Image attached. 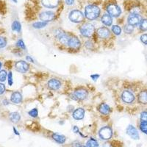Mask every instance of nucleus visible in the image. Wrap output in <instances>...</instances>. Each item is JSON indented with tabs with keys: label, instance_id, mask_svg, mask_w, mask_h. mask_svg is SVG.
I'll return each mask as SVG.
<instances>
[{
	"label": "nucleus",
	"instance_id": "nucleus-1",
	"mask_svg": "<svg viewBox=\"0 0 147 147\" xmlns=\"http://www.w3.org/2000/svg\"><path fill=\"white\" fill-rule=\"evenodd\" d=\"M100 15V9L95 5H89L85 7V16L88 20H95Z\"/></svg>",
	"mask_w": 147,
	"mask_h": 147
},
{
	"label": "nucleus",
	"instance_id": "nucleus-2",
	"mask_svg": "<svg viewBox=\"0 0 147 147\" xmlns=\"http://www.w3.org/2000/svg\"><path fill=\"white\" fill-rule=\"evenodd\" d=\"M80 31L82 36L90 38L95 32V28H94V26L91 24L85 23L81 26V27L80 28Z\"/></svg>",
	"mask_w": 147,
	"mask_h": 147
},
{
	"label": "nucleus",
	"instance_id": "nucleus-3",
	"mask_svg": "<svg viewBox=\"0 0 147 147\" xmlns=\"http://www.w3.org/2000/svg\"><path fill=\"white\" fill-rule=\"evenodd\" d=\"M69 18L70 21L74 23H80L82 22L85 18V16L80 10H74L70 12Z\"/></svg>",
	"mask_w": 147,
	"mask_h": 147
},
{
	"label": "nucleus",
	"instance_id": "nucleus-4",
	"mask_svg": "<svg viewBox=\"0 0 147 147\" xmlns=\"http://www.w3.org/2000/svg\"><path fill=\"white\" fill-rule=\"evenodd\" d=\"M55 36L60 41V43L63 45H68V42H69L70 38L68 36V35L64 32L63 30L61 29H57L55 31Z\"/></svg>",
	"mask_w": 147,
	"mask_h": 147
},
{
	"label": "nucleus",
	"instance_id": "nucleus-5",
	"mask_svg": "<svg viewBox=\"0 0 147 147\" xmlns=\"http://www.w3.org/2000/svg\"><path fill=\"white\" fill-rule=\"evenodd\" d=\"M106 10H107V13L112 17H119L121 14V10L120 7L114 3L109 4L107 6Z\"/></svg>",
	"mask_w": 147,
	"mask_h": 147
},
{
	"label": "nucleus",
	"instance_id": "nucleus-6",
	"mask_svg": "<svg viewBox=\"0 0 147 147\" xmlns=\"http://www.w3.org/2000/svg\"><path fill=\"white\" fill-rule=\"evenodd\" d=\"M99 136L102 140H110L113 136V129L110 127L105 126L99 131Z\"/></svg>",
	"mask_w": 147,
	"mask_h": 147
},
{
	"label": "nucleus",
	"instance_id": "nucleus-7",
	"mask_svg": "<svg viewBox=\"0 0 147 147\" xmlns=\"http://www.w3.org/2000/svg\"><path fill=\"white\" fill-rule=\"evenodd\" d=\"M142 20V18L139 14L132 13H131L127 18V23L132 27H137L140 24V22Z\"/></svg>",
	"mask_w": 147,
	"mask_h": 147
},
{
	"label": "nucleus",
	"instance_id": "nucleus-8",
	"mask_svg": "<svg viewBox=\"0 0 147 147\" xmlns=\"http://www.w3.org/2000/svg\"><path fill=\"white\" fill-rule=\"evenodd\" d=\"M68 46L71 50H78L81 47V42L80 39L76 36H72L69 38L68 42Z\"/></svg>",
	"mask_w": 147,
	"mask_h": 147
},
{
	"label": "nucleus",
	"instance_id": "nucleus-9",
	"mask_svg": "<svg viewBox=\"0 0 147 147\" xmlns=\"http://www.w3.org/2000/svg\"><path fill=\"white\" fill-rule=\"evenodd\" d=\"M121 99L124 103L131 104L135 101L136 96H135V95L133 94V93L131 92L130 90H125L122 92Z\"/></svg>",
	"mask_w": 147,
	"mask_h": 147
},
{
	"label": "nucleus",
	"instance_id": "nucleus-10",
	"mask_svg": "<svg viewBox=\"0 0 147 147\" xmlns=\"http://www.w3.org/2000/svg\"><path fill=\"white\" fill-rule=\"evenodd\" d=\"M74 99L75 100H84L88 97V92L86 89L78 88L74 92Z\"/></svg>",
	"mask_w": 147,
	"mask_h": 147
},
{
	"label": "nucleus",
	"instance_id": "nucleus-11",
	"mask_svg": "<svg viewBox=\"0 0 147 147\" xmlns=\"http://www.w3.org/2000/svg\"><path fill=\"white\" fill-rule=\"evenodd\" d=\"M39 18L42 22H45L48 23L49 22H52L55 19V13L52 11L42 12L39 16Z\"/></svg>",
	"mask_w": 147,
	"mask_h": 147
},
{
	"label": "nucleus",
	"instance_id": "nucleus-12",
	"mask_svg": "<svg viewBox=\"0 0 147 147\" xmlns=\"http://www.w3.org/2000/svg\"><path fill=\"white\" fill-rule=\"evenodd\" d=\"M16 69L20 73H26L28 71L29 69H30V65L27 62L24 61V60H20L18 62L16 63L15 64Z\"/></svg>",
	"mask_w": 147,
	"mask_h": 147
},
{
	"label": "nucleus",
	"instance_id": "nucleus-13",
	"mask_svg": "<svg viewBox=\"0 0 147 147\" xmlns=\"http://www.w3.org/2000/svg\"><path fill=\"white\" fill-rule=\"evenodd\" d=\"M126 132H127V135L133 140H139V138H140V136H139L137 129L134 126L129 125L126 129Z\"/></svg>",
	"mask_w": 147,
	"mask_h": 147
},
{
	"label": "nucleus",
	"instance_id": "nucleus-14",
	"mask_svg": "<svg viewBox=\"0 0 147 147\" xmlns=\"http://www.w3.org/2000/svg\"><path fill=\"white\" fill-rule=\"evenodd\" d=\"M96 33L98 36L102 39H107L110 37L111 32H110V30L107 27H99L96 31Z\"/></svg>",
	"mask_w": 147,
	"mask_h": 147
},
{
	"label": "nucleus",
	"instance_id": "nucleus-15",
	"mask_svg": "<svg viewBox=\"0 0 147 147\" xmlns=\"http://www.w3.org/2000/svg\"><path fill=\"white\" fill-rule=\"evenodd\" d=\"M49 88L52 90H57L61 86V82L57 79H51L47 83Z\"/></svg>",
	"mask_w": 147,
	"mask_h": 147
},
{
	"label": "nucleus",
	"instance_id": "nucleus-16",
	"mask_svg": "<svg viewBox=\"0 0 147 147\" xmlns=\"http://www.w3.org/2000/svg\"><path fill=\"white\" fill-rule=\"evenodd\" d=\"M60 0H42V5L47 8H55L59 5Z\"/></svg>",
	"mask_w": 147,
	"mask_h": 147
},
{
	"label": "nucleus",
	"instance_id": "nucleus-17",
	"mask_svg": "<svg viewBox=\"0 0 147 147\" xmlns=\"http://www.w3.org/2000/svg\"><path fill=\"white\" fill-rule=\"evenodd\" d=\"M72 116L76 120H82L85 117V110L82 107H79V108L76 109L72 113Z\"/></svg>",
	"mask_w": 147,
	"mask_h": 147
},
{
	"label": "nucleus",
	"instance_id": "nucleus-18",
	"mask_svg": "<svg viewBox=\"0 0 147 147\" xmlns=\"http://www.w3.org/2000/svg\"><path fill=\"white\" fill-rule=\"evenodd\" d=\"M22 95L20 92L15 91L10 96V101L14 104H20L22 102Z\"/></svg>",
	"mask_w": 147,
	"mask_h": 147
},
{
	"label": "nucleus",
	"instance_id": "nucleus-19",
	"mask_svg": "<svg viewBox=\"0 0 147 147\" xmlns=\"http://www.w3.org/2000/svg\"><path fill=\"white\" fill-rule=\"evenodd\" d=\"M138 101L141 105H147V90H144L140 91L138 95Z\"/></svg>",
	"mask_w": 147,
	"mask_h": 147
},
{
	"label": "nucleus",
	"instance_id": "nucleus-20",
	"mask_svg": "<svg viewBox=\"0 0 147 147\" xmlns=\"http://www.w3.org/2000/svg\"><path fill=\"white\" fill-rule=\"evenodd\" d=\"M101 21L103 23V24H105L107 27H110V26L112 25L113 24V17L109 15L108 13H105L102 16Z\"/></svg>",
	"mask_w": 147,
	"mask_h": 147
},
{
	"label": "nucleus",
	"instance_id": "nucleus-21",
	"mask_svg": "<svg viewBox=\"0 0 147 147\" xmlns=\"http://www.w3.org/2000/svg\"><path fill=\"white\" fill-rule=\"evenodd\" d=\"M98 109H99V113H100L101 114H102V115H109L110 113V110H111L110 106H109L108 105H107L106 103L101 104Z\"/></svg>",
	"mask_w": 147,
	"mask_h": 147
},
{
	"label": "nucleus",
	"instance_id": "nucleus-22",
	"mask_svg": "<svg viewBox=\"0 0 147 147\" xmlns=\"http://www.w3.org/2000/svg\"><path fill=\"white\" fill-rule=\"evenodd\" d=\"M52 139L55 140V142H57V144H65V140H66V138L65 136H63V135H60L58 133H53L52 136Z\"/></svg>",
	"mask_w": 147,
	"mask_h": 147
},
{
	"label": "nucleus",
	"instance_id": "nucleus-23",
	"mask_svg": "<svg viewBox=\"0 0 147 147\" xmlns=\"http://www.w3.org/2000/svg\"><path fill=\"white\" fill-rule=\"evenodd\" d=\"M9 119H10V121L13 123H18L21 119V115L20 114L17 112H13L10 113L9 115Z\"/></svg>",
	"mask_w": 147,
	"mask_h": 147
},
{
	"label": "nucleus",
	"instance_id": "nucleus-24",
	"mask_svg": "<svg viewBox=\"0 0 147 147\" xmlns=\"http://www.w3.org/2000/svg\"><path fill=\"white\" fill-rule=\"evenodd\" d=\"M11 28L13 31L20 32L21 30H22V25H21L20 22H18V21H14L13 24H12Z\"/></svg>",
	"mask_w": 147,
	"mask_h": 147
},
{
	"label": "nucleus",
	"instance_id": "nucleus-25",
	"mask_svg": "<svg viewBox=\"0 0 147 147\" xmlns=\"http://www.w3.org/2000/svg\"><path fill=\"white\" fill-rule=\"evenodd\" d=\"M86 146L87 147H99V143L96 139L90 138L86 143Z\"/></svg>",
	"mask_w": 147,
	"mask_h": 147
},
{
	"label": "nucleus",
	"instance_id": "nucleus-26",
	"mask_svg": "<svg viewBox=\"0 0 147 147\" xmlns=\"http://www.w3.org/2000/svg\"><path fill=\"white\" fill-rule=\"evenodd\" d=\"M139 28L140 31L146 32L147 31V18H143L140 24H139Z\"/></svg>",
	"mask_w": 147,
	"mask_h": 147
},
{
	"label": "nucleus",
	"instance_id": "nucleus-27",
	"mask_svg": "<svg viewBox=\"0 0 147 147\" xmlns=\"http://www.w3.org/2000/svg\"><path fill=\"white\" fill-rule=\"evenodd\" d=\"M48 23L45 22H35V23L32 24V27L35 29H42V28H44L46 26H47Z\"/></svg>",
	"mask_w": 147,
	"mask_h": 147
},
{
	"label": "nucleus",
	"instance_id": "nucleus-28",
	"mask_svg": "<svg viewBox=\"0 0 147 147\" xmlns=\"http://www.w3.org/2000/svg\"><path fill=\"white\" fill-rule=\"evenodd\" d=\"M121 28L118 25H113L112 27V32H113L114 35H120L121 34Z\"/></svg>",
	"mask_w": 147,
	"mask_h": 147
},
{
	"label": "nucleus",
	"instance_id": "nucleus-29",
	"mask_svg": "<svg viewBox=\"0 0 147 147\" xmlns=\"http://www.w3.org/2000/svg\"><path fill=\"white\" fill-rule=\"evenodd\" d=\"M139 127H140V131H141L143 133L147 135V122L140 121Z\"/></svg>",
	"mask_w": 147,
	"mask_h": 147
},
{
	"label": "nucleus",
	"instance_id": "nucleus-30",
	"mask_svg": "<svg viewBox=\"0 0 147 147\" xmlns=\"http://www.w3.org/2000/svg\"><path fill=\"white\" fill-rule=\"evenodd\" d=\"M28 114L31 116V117H33V118L38 117V108L32 109V110L29 111Z\"/></svg>",
	"mask_w": 147,
	"mask_h": 147
},
{
	"label": "nucleus",
	"instance_id": "nucleus-31",
	"mask_svg": "<svg viewBox=\"0 0 147 147\" xmlns=\"http://www.w3.org/2000/svg\"><path fill=\"white\" fill-rule=\"evenodd\" d=\"M7 74L5 70L0 71V82H5L7 78Z\"/></svg>",
	"mask_w": 147,
	"mask_h": 147
},
{
	"label": "nucleus",
	"instance_id": "nucleus-32",
	"mask_svg": "<svg viewBox=\"0 0 147 147\" xmlns=\"http://www.w3.org/2000/svg\"><path fill=\"white\" fill-rule=\"evenodd\" d=\"M124 32H125L127 34H131L133 32L134 27H132V26L129 25V24H127V25L124 27Z\"/></svg>",
	"mask_w": 147,
	"mask_h": 147
},
{
	"label": "nucleus",
	"instance_id": "nucleus-33",
	"mask_svg": "<svg viewBox=\"0 0 147 147\" xmlns=\"http://www.w3.org/2000/svg\"><path fill=\"white\" fill-rule=\"evenodd\" d=\"M7 41L6 38L0 36V49L5 48V47L7 46Z\"/></svg>",
	"mask_w": 147,
	"mask_h": 147
},
{
	"label": "nucleus",
	"instance_id": "nucleus-34",
	"mask_svg": "<svg viewBox=\"0 0 147 147\" xmlns=\"http://www.w3.org/2000/svg\"><path fill=\"white\" fill-rule=\"evenodd\" d=\"M16 46L18 47V48L22 49H26L25 44H24L23 40H22V39H19V40L17 41Z\"/></svg>",
	"mask_w": 147,
	"mask_h": 147
},
{
	"label": "nucleus",
	"instance_id": "nucleus-35",
	"mask_svg": "<svg viewBox=\"0 0 147 147\" xmlns=\"http://www.w3.org/2000/svg\"><path fill=\"white\" fill-rule=\"evenodd\" d=\"M140 121L147 122V111H144L140 113Z\"/></svg>",
	"mask_w": 147,
	"mask_h": 147
},
{
	"label": "nucleus",
	"instance_id": "nucleus-36",
	"mask_svg": "<svg viewBox=\"0 0 147 147\" xmlns=\"http://www.w3.org/2000/svg\"><path fill=\"white\" fill-rule=\"evenodd\" d=\"M7 81H8L9 85H12L13 83V74L11 71H10L7 74Z\"/></svg>",
	"mask_w": 147,
	"mask_h": 147
},
{
	"label": "nucleus",
	"instance_id": "nucleus-37",
	"mask_svg": "<svg viewBox=\"0 0 147 147\" xmlns=\"http://www.w3.org/2000/svg\"><path fill=\"white\" fill-rule=\"evenodd\" d=\"M140 41L142 42L143 44L147 45V34H143L140 38Z\"/></svg>",
	"mask_w": 147,
	"mask_h": 147
},
{
	"label": "nucleus",
	"instance_id": "nucleus-38",
	"mask_svg": "<svg viewBox=\"0 0 147 147\" xmlns=\"http://www.w3.org/2000/svg\"><path fill=\"white\" fill-rule=\"evenodd\" d=\"M85 47L88 49H92L94 48V45L91 43V41L90 40H88V41L85 42Z\"/></svg>",
	"mask_w": 147,
	"mask_h": 147
},
{
	"label": "nucleus",
	"instance_id": "nucleus-39",
	"mask_svg": "<svg viewBox=\"0 0 147 147\" xmlns=\"http://www.w3.org/2000/svg\"><path fill=\"white\" fill-rule=\"evenodd\" d=\"M5 85L0 82V95H2V94H3L4 93H5Z\"/></svg>",
	"mask_w": 147,
	"mask_h": 147
},
{
	"label": "nucleus",
	"instance_id": "nucleus-40",
	"mask_svg": "<svg viewBox=\"0 0 147 147\" xmlns=\"http://www.w3.org/2000/svg\"><path fill=\"white\" fill-rule=\"evenodd\" d=\"M99 74H92V75H90V77H91V79L93 80L96 81L98 80V78H99Z\"/></svg>",
	"mask_w": 147,
	"mask_h": 147
},
{
	"label": "nucleus",
	"instance_id": "nucleus-41",
	"mask_svg": "<svg viewBox=\"0 0 147 147\" xmlns=\"http://www.w3.org/2000/svg\"><path fill=\"white\" fill-rule=\"evenodd\" d=\"M65 3L68 5H72L74 3V0H65Z\"/></svg>",
	"mask_w": 147,
	"mask_h": 147
},
{
	"label": "nucleus",
	"instance_id": "nucleus-42",
	"mask_svg": "<svg viewBox=\"0 0 147 147\" xmlns=\"http://www.w3.org/2000/svg\"><path fill=\"white\" fill-rule=\"evenodd\" d=\"M73 131L74 132H75V133H80V130H79V128L78 127H77V126H74V127H73Z\"/></svg>",
	"mask_w": 147,
	"mask_h": 147
},
{
	"label": "nucleus",
	"instance_id": "nucleus-43",
	"mask_svg": "<svg viewBox=\"0 0 147 147\" xmlns=\"http://www.w3.org/2000/svg\"><path fill=\"white\" fill-rule=\"evenodd\" d=\"M26 59H27V60L30 61V62L34 63V60H33V59H32V57H30V56H29V55H27V57H26Z\"/></svg>",
	"mask_w": 147,
	"mask_h": 147
},
{
	"label": "nucleus",
	"instance_id": "nucleus-44",
	"mask_svg": "<svg viewBox=\"0 0 147 147\" xmlns=\"http://www.w3.org/2000/svg\"><path fill=\"white\" fill-rule=\"evenodd\" d=\"M13 131H14V133H15L16 135H17V136H19V132L16 130V129L15 127H13Z\"/></svg>",
	"mask_w": 147,
	"mask_h": 147
},
{
	"label": "nucleus",
	"instance_id": "nucleus-45",
	"mask_svg": "<svg viewBox=\"0 0 147 147\" xmlns=\"http://www.w3.org/2000/svg\"><path fill=\"white\" fill-rule=\"evenodd\" d=\"M12 1H13V2H15V3H17V2H18L17 0H12Z\"/></svg>",
	"mask_w": 147,
	"mask_h": 147
},
{
	"label": "nucleus",
	"instance_id": "nucleus-46",
	"mask_svg": "<svg viewBox=\"0 0 147 147\" xmlns=\"http://www.w3.org/2000/svg\"><path fill=\"white\" fill-rule=\"evenodd\" d=\"M78 147H87V146H80Z\"/></svg>",
	"mask_w": 147,
	"mask_h": 147
},
{
	"label": "nucleus",
	"instance_id": "nucleus-47",
	"mask_svg": "<svg viewBox=\"0 0 147 147\" xmlns=\"http://www.w3.org/2000/svg\"><path fill=\"white\" fill-rule=\"evenodd\" d=\"M1 68H2V63L0 62V69H1Z\"/></svg>",
	"mask_w": 147,
	"mask_h": 147
}]
</instances>
